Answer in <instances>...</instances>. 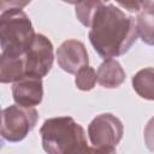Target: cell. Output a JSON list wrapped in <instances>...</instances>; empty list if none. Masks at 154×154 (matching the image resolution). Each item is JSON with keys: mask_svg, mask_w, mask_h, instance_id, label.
<instances>
[{"mask_svg": "<svg viewBox=\"0 0 154 154\" xmlns=\"http://www.w3.org/2000/svg\"><path fill=\"white\" fill-rule=\"evenodd\" d=\"M136 19L114 4L99 6L89 30V41L105 60L126 53L137 40Z\"/></svg>", "mask_w": 154, "mask_h": 154, "instance_id": "6da1fadb", "label": "cell"}, {"mask_svg": "<svg viewBox=\"0 0 154 154\" xmlns=\"http://www.w3.org/2000/svg\"><path fill=\"white\" fill-rule=\"evenodd\" d=\"M28 4L18 1L0 2V45L4 55L23 57L36 35L30 18L23 11V7Z\"/></svg>", "mask_w": 154, "mask_h": 154, "instance_id": "7a4b0ae2", "label": "cell"}, {"mask_svg": "<svg viewBox=\"0 0 154 154\" xmlns=\"http://www.w3.org/2000/svg\"><path fill=\"white\" fill-rule=\"evenodd\" d=\"M40 135L47 154H72L87 143L84 129L71 117H54L45 120Z\"/></svg>", "mask_w": 154, "mask_h": 154, "instance_id": "3957f363", "label": "cell"}, {"mask_svg": "<svg viewBox=\"0 0 154 154\" xmlns=\"http://www.w3.org/2000/svg\"><path fill=\"white\" fill-rule=\"evenodd\" d=\"M38 113L35 107L12 105L2 109L1 136L8 142H19L35 128Z\"/></svg>", "mask_w": 154, "mask_h": 154, "instance_id": "277c9868", "label": "cell"}, {"mask_svg": "<svg viewBox=\"0 0 154 154\" xmlns=\"http://www.w3.org/2000/svg\"><path fill=\"white\" fill-rule=\"evenodd\" d=\"M123 132V123L111 113L96 116L88 126L90 143L97 149L114 148L120 142Z\"/></svg>", "mask_w": 154, "mask_h": 154, "instance_id": "5b68a950", "label": "cell"}, {"mask_svg": "<svg viewBox=\"0 0 154 154\" xmlns=\"http://www.w3.org/2000/svg\"><path fill=\"white\" fill-rule=\"evenodd\" d=\"M54 60L53 45L42 34H36L24 54L25 73L29 77L42 78L52 69Z\"/></svg>", "mask_w": 154, "mask_h": 154, "instance_id": "8992f818", "label": "cell"}, {"mask_svg": "<svg viewBox=\"0 0 154 154\" xmlns=\"http://www.w3.org/2000/svg\"><path fill=\"white\" fill-rule=\"evenodd\" d=\"M58 65L67 73L76 75L81 69L88 66L89 58L85 46L78 40L64 41L57 51Z\"/></svg>", "mask_w": 154, "mask_h": 154, "instance_id": "52a82bcc", "label": "cell"}, {"mask_svg": "<svg viewBox=\"0 0 154 154\" xmlns=\"http://www.w3.org/2000/svg\"><path fill=\"white\" fill-rule=\"evenodd\" d=\"M12 96L16 105L23 107H35L41 103L43 97V85L41 78L25 76L13 83Z\"/></svg>", "mask_w": 154, "mask_h": 154, "instance_id": "ba28073f", "label": "cell"}, {"mask_svg": "<svg viewBox=\"0 0 154 154\" xmlns=\"http://www.w3.org/2000/svg\"><path fill=\"white\" fill-rule=\"evenodd\" d=\"M97 83L107 89H114L125 81V71L116 59L105 60L97 69Z\"/></svg>", "mask_w": 154, "mask_h": 154, "instance_id": "9c48e42d", "label": "cell"}, {"mask_svg": "<svg viewBox=\"0 0 154 154\" xmlns=\"http://www.w3.org/2000/svg\"><path fill=\"white\" fill-rule=\"evenodd\" d=\"M25 63L23 57H8L1 54L0 57V82L1 83H16L24 78Z\"/></svg>", "mask_w": 154, "mask_h": 154, "instance_id": "30bf717a", "label": "cell"}, {"mask_svg": "<svg viewBox=\"0 0 154 154\" xmlns=\"http://www.w3.org/2000/svg\"><path fill=\"white\" fill-rule=\"evenodd\" d=\"M132 88L141 97L154 100V67H146L135 73Z\"/></svg>", "mask_w": 154, "mask_h": 154, "instance_id": "8fae6325", "label": "cell"}, {"mask_svg": "<svg viewBox=\"0 0 154 154\" xmlns=\"http://www.w3.org/2000/svg\"><path fill=\"white\" fill-rule=\"evenodd\" d=\"M135 19L137 36L144 43L154 46V13L142 8Z\"/></svg>", "mask_w": 154, "mask_h": 154, "instance_id": "7c38bea8", "label": "cell"}, {"mask_svg": "<svg viewBox=\"0 0 154 154\" xmlns=\"http://www.w3.org/2000/svg\"><path fill=\"white\" fill-rule=\"evenodd\" d=\"M101 5V1H82L77 2L75 5V11H76V17L77 19L87 28H90L93 18Z\"/></svg>", "mask_w": 154, "mask_h": 154, "instance_id": "4fadbf2b", "label": "cell"}, {"mask_svg": "<svg viewBox=\"0 0 154 154\" xmlns=\"http://www.w3.org/2000/svg\"><path fill=\"white\" fill-rule=\"evenodd\" d=\"M97 82V73L91 66H84L76 73L75 83L79 90H91Z\"/></svg>", "mask_w": 154, "mask_h": 154, "instance_id": "5bb4252c", "label": "cell"}, {"mask_svg": "<svg viewBox=\"0 0 154 154\" xmlns=\"http://www.w3.org/2000/svg\"><path fill=\"white\" fill-rule=\"evenodd\" d=\"M143 137H144L146 147H147L150 152H154V117H152V118L148 120L147 125L144 126Z\"/></svg>", "mask_w": 154, "mask_h": 154, "instance_id": "9a60e30c", "label": "cell"}, {"mask_svg": "<svg viewBox=\"0 0 154 154\" xmlns=\"http://www.w3.org/2000/svg\"><path fill=\"white\" fill-rule=\"evenodd\" d=\"M119 7L125 8L130 13H140L142 10V1H130V2H117L116 4Z\"/></svg>", "mask_w": 154, "mask_h": 154, "instance_id": "2e32d148", "label": "cell"}, {"mask_svg": "<svg viewBox=\"0 0 154 154\" xmlns=\"http://www.w3.org/2000/svg\"><path fill=\"white\" fill-rule=\"evenodd\" d=\"M72 154H101V149H97V148H94V147H89L88 143H85L82 147H79L76 152H73Z\"/></svg>", "mask_w": 154, "mask_h": 154, "instance_id": "e0dca14e", "label": "cell"}, {"mask_svg": "<svg viewBox=\"0 0 154 154\" xmlns=\"http://www.w3.org/2000/svg\"><path fill=\"white\" fill-rule=\"evenodd\" d=\"M142 8L154 13V1H142Z\"/></svg>", "mask_w": 154, "mask_h": 154, "instance_id": "ac0fdd59", "label": "cell"}, {"mask_svg": "<svg viewBox=\"0 0 154 154\" xmlns=\"http://www.w3.org/2000/svg\"><path fill=\"white\" fill-rule=\"evenodd\" d=\"M101 154H117L114 148L111 149H101Z\"/></svg>", "mask_w": 154, "mask_h": 154, "instance_id": "d6986e66", "label": "cell"}]
</instances>
